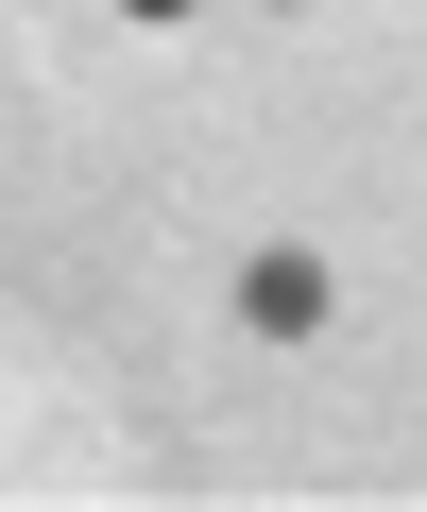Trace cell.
<instances>
[{
	"label": "cell",
	"mask_w": 427,
	"mask_h": 512,
	"mask_svg": "<svg viewBox=\"0 0 427 512\" xmlns=\"http://www.w3.org/2000/svg\"><path fill=\"white\" fill-rule=\"evenodd\" d=\"M325 308H342V291H325V256H257V274H240V325H257V342H308Z\"/></svg>",
	"instance_id": "6da1fadb"
},
{
	"label": "cell",
	"mask_w": 427,
	"mask_h": 512,
	"mask_svg": "<svg viewBox=\"0 0 427 512\" xmlns=\"http://www.w3.org/2000/svg\"><path fill=\"white\" fill-rule=\"evenodd\" d=\"M120 18H188V0H120Z\"/></svg>",
	"instance_id": "7a4b0ae2"
}]
</instances>
